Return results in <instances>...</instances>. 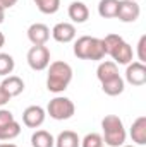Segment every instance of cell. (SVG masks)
I'll list each match as a JSON object with an SVG mask.
<instances>
[{"label":"cell","mask_w":146,"mask_h":147,"mask_svg":"<svg viewBox=\"0 0 146 147\" xmlns=\"http://www.w3.org/2000/svg\"><path fill=\"white\" fill-rule=\"evenodd\" d=\"M72 80V67L62 60L52 62L48 65V75H46V89L50 92L60 94L64 92Z\"/></svg>","instance_id":"1"},{"label":"cell","mask_w":146,"mask_h":147,"mask_svg":"<svg viewBox=\"0 0 146 147\" xmlns=\"http://www.w3.org/2000/svg\"><path fill=\"white\" fill-rule=\"evenodd\" d=\"M103 46H105V53L113 58L115 63L119 65H127L132 62V48L129 43L124 41V38L119 34H107L103 38Z\"/></svg>","instance_id":"2"},{"label":"cell","mask_w":146,"mask_h":147,"mask_svg":"<svg viewBox=\"0 0 146 147\" xmlns=\"http://www.w3.org/2000/svg\"><path fill=\"white\" fill-rule=\"evenodd\" d=\"M74 55L81 60H102L107 53H105V46H103V39L95 36H81L77 38V41L74 43Z\"/></svg>","instance_id":"3"},{"label":"cell","mask_w":146,"mask_h":147,"mask_svg":"<svg viewBox=\"0 0 146 147\" xmlns=\"http://www.w3.org/2000/svg\"><path fill=\"white\" fill-rule=\"evenodd\" d=\"M102 130H103V142L108 147H120L126 142V128L122 120L117 115H107L102 120Z\"/></svg>","instance_id":"4"},{"label":"cell","mask_w":146,"mask_h":147,"mask_svg":"<svg viewBox=\"0 0 146 147\" xmlns=\"http://www.w3.org/2000/svg\"><path fill=\"white\" fill-rule=\"evenodd\" d=\"M46 113L50 115V118L62 121V120L72 118V115L76 113V106H74V103L69 98H65V96H57V98H53V99L48 103Z\"/></svg>","instance_id":"5"},{"label":"cell","mask_w":146,"mask_h":147,"mask_svg":"<svg viewBox=\"0 0 146 147\" xmlns=\"http://www.w3.org/2000/svg\"><path fill=\"white\" fill-rule=\"evenodd\" d=\"M28 65L36 70V72H41L45 69H48L50 65V50L45 46V45H38V46H31L29 51H28Z\"/></svg>","instance_id":"6"},{"label":"cell","mask_w":146,"mask_h":147,"mask_svg":"<svg viewBox=\"0 0 146 147\" xmlns=\"http://www.w3.org/2000/svg\"><path fill=\"white\" fill-rule=\"evenodd\" d=\"M141 16V7L138 2L134 0H119V7H117V16L119 21L122 22H134L138 21Z\"/></svg>","instance_id":"7"},{"label":"cell","mask_w":146,"mask_h":147,"mask_svg":"<svg viewBox=\"0 0 146 147\" xmlns=\"http://www.w3.org/2000/svg\"><path fill=\"white\" fill-rule=\"evenodd\" d=\"M126 80L132 86L146 84V65L141 62H131L126 69Z\"/></svg>","instance_id":"8"},{"label":"cell","mask_w":146,"mask_h":147,"mask_svg":"<svg viewBox=\"0 0 146 147\" xmlns=\"http://www.w3.org/2000/svg\"><path fill=\"white\" fill-rule=\"evenodd\" d=\"M45 116H46L45 110H43L41 106L33 105V106H28V108L24 110V113H23V123H24L26 127H29V128H38V127L43 125Z\"/></svg>","instance_id":"9"},{"label":"cell","mask_w":146,"mask_h":147,"mask_svg":"<svg viewBox=\"0 0 146 147\" xmlns=\"http://www.w3.org/2000/svg\"><path fill=\"white\" fill-rule=\"evenodd\" d=\"M52 36L59 43H71L76 39V28L71 22H59L52 29Z\"/></svg>","instance_id":"10"},{"label":"cell","mask_w":146,"mask_h":147,"mask_svg":"<svg viewBox=\"0 0 146 147\" xmlns=\"http://www.w3.org/2000/svg\"><path fill=\"white\" fill-rule=\"evenodd\" d=\"M28 39L33 43V46L38 45H45L50 39V29L48 26L41 24V22H35L28 28Z\"/></svg>","instance_id":"11"},{"label":"cell","mask_w":146,"mask_h":147,"mask_svg":"<svg viewBox=\"0 0 146 147\" xmlns=\"http://www.w3.org/2000/svg\"><path fill=\"white\" fill-rule=\"evenodd\" d=\"M0 87L9 94V98H14V96H19L24 91V80L17 75H9L2 80Z\"/></svg>","instance_id":"12"},{"label":"cell","mask_w":146,"mask_h":147,"mask_svg":"<svg viewBox=\"0 0 146 147\" xmlns=\"http://www.w3.org/2000/svg\"><path fill=\"white\" fill-rule=\"evenodd\" d=\"M67 14L71 17V21L76 22V24H83L88 21L89 17V9L84 2H72L67 9Z\"/></svg>","instance_id":"13"},{"label":"cell","mask_w":146,"mask_h":147,"mask_svg":"<svg viewBox=\"0 0 146 147\" xmlns=\"http://www.w3.org/2000/svg\"><path fill=\"white\" fill-rule=\"evenodd\" d=\"M131 139L138 146L146 144V116H139L131 125Z\"/></svg>","instance_id":"14"},{"label":"cell","mask_w":146,"mask_h":147,"mask_svg":"<svg viewBox=\"0 0 146 147\" xmlns=\"http://www.w3.org/2000/svg\"><path fill=\"white\" fill-rule=\"evenodd\" d=\"M102 89L107 96H119L124 92V79L120 75H115L108 80L102 82Z\"/></svg>","instance_id":"15"},{"label":"cell","mask_w":146,"mask_h":147,"mask_svg":"<svg viewBox=\"0 0 146 147\" xmlns=\"http://www.w3.org/2000/svg\"><path fill=\"white\" fill-rule=\"evenodd\" d=\"M79 146H81V139L72 130H64L55 139V147H79Z\"/></svg>","instance_id":"16"},{"label":"cell","mask_w":146,"mask_h":147,"mask_svg":"<svg viewBox=\"0 0 146 147\" xmlns=\"http://www.w3.org/2000/svg\"><path fill=\"white\" fill-rule=\"evenodd\" d=\"M115 75H119V69H117L115 62H110V60L102 62L98 65V69H96V77H98L100 82H105V80H108V79L115 77Z\"/></svg>","instance_id":"17"},{"label":"cell","mask_w":146,"mask_h":147,"mask_svg":"<svg viewBox=\"0 0 146 147\" xmlns=\"http://www.w3.org/2000/svg\"><path fill=\"white\" fill-rule=\"evenodd\" d=\"M31 146L33 147H55V139L46 130H36L31 135Z\"/></svg>","instance_id":"18"},{"label":"cell","mask_w":146,"mask_h":147,"mask_svg":"<svg viewBox=\"0 0 146 147\" xmlns=\"http://www.w3.org/2000/svg\"><path fill=\"white\" fill-rule=\"evenodd\" d=\"M119 0H100L98 3V14L103 19H113L117 16Z\"/></svg>","instance_id":"19"},{"label":"cell","mask_w":146,"mask_h":147,"mask_svg":"<svg viewBox=\"0 0 146 147\" xmlns=\"http://www.w3.org/2000/svg\"><path fill=\"white\" fill-rule=\"evenodd\" d=\"M33 2L36 3L38 10H40L41 14L52 16V14H55V12L60 9V0H33Z\"/></svg>","instance_id":"20"},{"label":"cell","mask_w":146,"mask_h":147,"mask_svg":"<svg viewBox=\"0 0 146 147\" xmlns=\"http://www.w3.org/2000/svg\"><path fill=\"white\" fill-rule=\"evenodd\" d=\"M21 134V125L14 120L12 123H9L7 127L0 128V140H12Z\"/></svg>","instance_id":"21"},{"label":"cell","mask_w":146,"mask_h":147,"mask_svg":"<svg viewBox=\"0 0 146 147\" xmlns=\"http://www.w3.org/2000/svg\"><path fill=\"white\" fill-rule=\"evenodd\" d=\"M14 67H16L14 58L9 53H0V75L5 77V75L12 74L14 72Z\"/></svg>","instance_id":"22"},{"label":"cell","mask_w":146,"mask_h":147,"mask_svg":"<svg viewBox=\"0 0 146 147\" xmlns=\"http://www.w3.org/2000/svg\"><path fill=\"white\" fill-rule=\"evenodd\" d=\"M81 147H103V139L100 134L91 132L81 140Z\"/></svg>","instance_id":"23"},{"label":"cell","mask_w":146,"mask_h":147,"mask_svg":"<svg viewBox=\"0 0 146 147\" xmlns=\"http://www.w3.org/2000/svg\"><path fill=\"white\" fill-rule=\"evenodd\" d=\"M138 62H146V34H143L138 41Z\"/></svg>","instance_id":"24"},{"label":"cell","mask_w":146,"mask_h":147,"mask_svg":"<svg viewBox=\"0 0 146 147\" xmlns=\"http://www.w3.org/2000/svg\"><path fill=\"white\" fill-rule=\"evenodd\" d=\"M12 121H14V115H12V111L0 110V128L7 127V125H9V123H12Z\"/></svg>","instance_id":"25"},{"label":"cell","mask_w":146,"mask_h":147,"mask_svg":"<svg viewBox=\"0 0 146 147\" xmlns=\"http://www.w3.org/2000/svg\"><path fill=\"white\" fill-rule=\"evenodd\" d=\"M17 3V0H0V7L3 9V10H7V9H10V7H14Z\"/></svg>","instance_id":"26"},{"label":"cell","mask_w":146,"mask_h":147,"mask_svg":"<svg viewBox=\"0 0 146 147\" xmlns=\"http://www.w3.org/2000/svg\"><path fill=\"white\" fill-rule=\"evenodd\" d=\"M9 101H10L9 94H7V92L0 87V106H3V105H5V103H9Z\"/></svg>","instance_id":"27"},{"label":"cell","mask_w":146,"mask_h":147,"mask_svg":"<svg viewBox=\"0 0 146 147\" xmlns=\"http://www.w3.org/2000/svg\"><path fill=\"white\" fill-rule=\"evenodd\" d=\"M3 19H5V10H3V9L0 7V24L3 22Z\"/></svg>","instance_id":"28"},{"label":"cell","mask_w":146,"mask_h":147,"mask_svg":"<svg viewBox=\"0 0 146 147\" xmlns=\"http://www.w3.org/2000/svg\"><path fill=\"white\" fill-rule=\"evenodd\" d=\"M3 45H5V36H3V33L0 31V48H2Z\"/></svg>","instance_id":"29"},{"label":"cell","mask_w":146,"mask_h":147,"mask_svg":"<svg viewBox=\"0 0 146 147\" xmlns=\"http://www.w3.org/2000/svg\"><path fill=\"white\" fill-rule=\"evenodd\" d=\"M0 147H17L16 144H0Z\"/></svg>","instance_id":"30"},{"label":"cell","mask_w":146,"mask_h":147,"mask_svg":"<svg viewBox=\"0 0 146 147\" xmlns=\"http://www.w3.org/2000/svg\"><path fill=\"white\" fill-rule=\"evenodd\" d=\"M120 147H136V146H126V144H124V146H120Z\"/></svg>","instance_id":"31"},{"label":"cell","mask_w":146,"mask_h":147,"mask_svg":"<svg viewBox=\"0 0 146 147\" xmlns=\"http://www.w3.org/2000/svg\"><path fill=\"white\" fill-rule=\"evenodd\" d=\"M103 147H105V146H103ZM107 147H108V146H107Z\"/></svg>","instance_id":"32"}]
</instances>
